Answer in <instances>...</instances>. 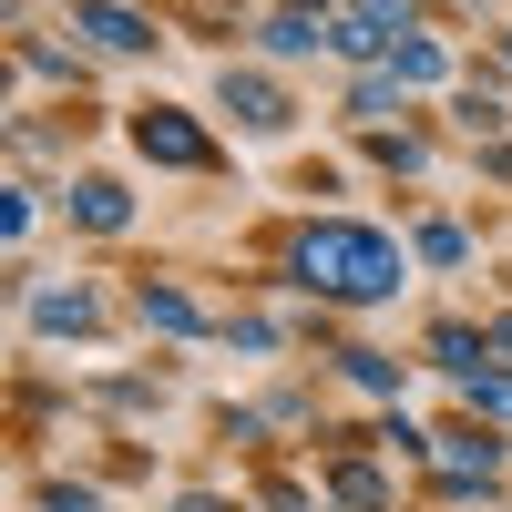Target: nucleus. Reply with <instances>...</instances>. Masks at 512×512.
Wrapping results in <instances>:
<instances>
[{"mask_svg":"<svg viewBox=\"0 0 512 512\" xmlns=\"http://www.w3.org/2000/svg\"><path fill=\"white\" fill-rule=\"evenodd\" d=\"M400 31H410V0H349L338 11V52H400Z\"/></svg>","mask_w":512,"mask_h":512,"instance_id":"nucleus-2","label":"nucleus"},{"mask_svg":"<svg viewBox=\"0 0 512 512\" xmlns=\"http://www.w3.org/2000/svg\"><path fill=\"white\" fill-rule=\"evenodd\" d=\"M431 349H441V359H451L461 379H472V369H482V338H472V328H441V338H431Z\"/></svg>","mask_w":512,"mask_h":512,"instance_id":"nucleus-13","label":"nucleus"},{"mask_svg":"<svg viewBox=\"0 0 512 512\" xmlns=\"http://www.w3.org/2000/svg\"><path fill=\"white\" fill-rule=\"evenodd\" d=\"M431 472H441V482H492V472H502V451L451 431V441H431Z\"/></svg>","mask_w":512,"mask_h":512,"instance_id":"nucleus-5","label":"nucleus"},{"mask_svg":"<svg viewBox=\"0 0 512 512\" xmlns=\"http://www.w3.org/2000/svg\"><path fill=\"white\" fill-rule=\"evenodd\" d=\"M226 113H236V123H256V134H277V123H287L277 82H256V72H226Z\"/></svg>","mask_w":512,"mask_h":512,"instance_id":"nucleus-4","label":"nucleus"},{"mask_svg":"<svg viewBox=\"0 0 512 512\" xmlns=\"http://www.w3.org/2000/svg\"><path fill=\"white\" fill-rule=\"evenodd\" d=\"M502 349H512V328H502Z\"/></svg>","mask_w":512,"mask_h":512,"instance_id":"nucleus-16","label":"nucleus"},{"mask_svg":"<svg viewBox=\"0 0 512 512\" xmlns=\"http://www.w3.org/2000/svg\"><path fill=\"white\" fill-rule=\"evenodd\" d=\"M134 144H144L154 164H205V134H195L185 113H164V103H144V113H134Z\"/></svg>","mask_w":512,"mask_h":512,"instance_id":"nucleus-3","label":"nucleus"},{"mask_svg":"<svg viewBox=\"0 0 512 512\" xmlns=\"http://www.w3.org/2000/svg\"><path fill=\"white\" fill-rule=\"evenodd\" d=\"M31 318H41V328H72V338H82V328H93V297H82V287H52Z\"/></svg>","mask_w":512,"mask_h":512,"instance_id":"nucleus-10","label":"nucleus"},{"mask_svg":"<svg viewBox=\"0 0 512 512\" xmlns=\"http://www.w3.org/2000/svg\"><path fill=\"white\" fill-rule=\"evenodd\" d=\"M349 379H359V390H400V369L379 359V349H349Z\"/></svg>","mask_w":512,"mask_h":512,"instance_id":"nucleus-15","label":"nucleus"},{"mask_svg":"<svg viewBox=\"0 0 512 512\" xmlns=\"http://www.w3.org/2000/svg\"><path fill=\"white\" fill-rule=\"evenodd\" d=\"M441 72H451V62L431 52V41H400V82H441Z\"/></svg>","mask_w":512,"mask_h":512,"instance_id":"nucleus-14","label":"nucleus"},{"mask_svg":"<svg viewBox=\"0 0 512 512\" xmlns=\"http://www.w3.org/2000/svg\"><path fill=\"white\" fill-rule=\"evenodd\" d=\"M338 502H349V512H379V502H390V482H379V472H359V461H349V472H338Z\"/></svg>","mask_w":512,"mask_h":512,"instance_id":"nucleus-12","label":"nucleus"},{"mask_svg":"<svg viewBox=\"0 0 512 512\" xmlns=\"http://www.w3.org/2000/svg\"><path fill=\"white\" fill-rule=\"evenodd\" d=\"M297 277L328 287V297H390L400 287V246L369 236V226H308L297 236Z\"/></svg>","mask_w":512,"mask_h":512,"instance_id":"nucleus-1","label":"nucleus"},{"mask_svg":"<svg viewBox=\"0 0 512 512\" xmlns=\"http://www.w3.org/2000/svg\"><path fill=\"white\" fill-rule=\"evenodd\" d=\"M400 93H410L400 72H369V82H359V123H390V113H400Z\"/></svg>","mask_w":512,"mask_h":512,"instance_id":"nucleus-11","label":"nucleus"},{"mask_svg":"<svg viewBox=\"0 0 512 512\" xmlns=\"http://www.w3.org/2000/svg\"><path fill=\"white\" fill-rule=\"evenodd\" d=\"M502 52H512V41H502Z\"/></svg>","mask_w":512,"mask_h":512,"instance_id":"nucleus-17","label":"nucleus"},{"mask_svg":"<svg viewBox=\"0 0 512 512\" xmlns=\"http://www.w3.org/2000/svg\"><path fill=\"white\" fill-rule=\"evenodd\" d=\"M461 400H472L482 420H502V431H512V379H502V369H472V379H461Z\"/></svg>","mask_w":512,"mask_h":512,"instance_id":"nucleus-9","label":"nucleus"},{"mask_svg":"<svg viewBox=\"0 0 512 512\" xmlns=\"http://www.w3.org/2000/svg\"><path fill=\"white\" fill-rule=\"evenodd\" d=\"M144 318H154V328H175V338H195V328H205L195 297H185V287H154V277H144Z\"/></svg>","mask_w":512,"mask_h":512,"instance_id":"nucleus-8","label":"nucleus"},{"mask_svg":"<svg viewBox=\"0 0 512 512\" xmlns=\"http://www.w3.org/2000/svg\"><path fill=\"white\" fill-rule=\"evenodd\" d=\"M72 216H82V226H103V236H113L123 216H134V205H123V185H113V175H82V185H72Z\"/></svg>","mask_w":512,"mask_h":512,"instance_id":"nucleus-6","label":"nucleus"},{"mask_svg":"<svg viewBox=\"0 0 512 512\" xmlns=\"http://www.w3.org/2000/svg\"><path fill=\"white\" fill-rule=\"evenodd\" d=\"M72 31H93V41H103V52H144V41H154V31H144L134 11H113V0H93V11H82Z\"/></svg>","mask_w":512,"mask_h":512,"instance_id":"nucleus-7","label":"nucleus"}]
</instances>
